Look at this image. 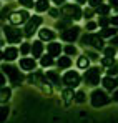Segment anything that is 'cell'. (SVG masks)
Returning a JSON list of instances; mask_svg holds the SVG:
<instances>
[{
	"label": "cell",
	"mask_w": 118,
	"mask_h": 123,
	"mask_svg": "<svg viewBox=\"0 0 118 123\" xmlns=\"http://www.w3.org/2000/svg\"><path fill=\"white\" fill-rule=\"evenodd\" d=\"M2 73L8 77V82L12 83L13 86H19L23 83L25 80V75H23V70L20 67H15L12 63H3L2 65Z\"/></svg>",
	"instance_id": "obj_1"
},
{
	"label": "cell",
	"mask_w": 118,
	"mask_h": 123,
	"mask_svg": "<svg viewBox=\"0 0 118 123\" xmlns=\"http://www.w3.org/2000/svg\"><path fill=\"white\" fill-rule=\"evenodd\" d=\"M80 42L85 48L92 47L93 50H101V52L105 50V40L100 33H85V35H81Z\"/></svg>",
	"instance_id": "obj_2"
},
{
	"label": "cell",
	"mask_w": 118,
	"mask_h": 123,
	"mask_svg": "<svg viewBox=\"0 0 118 123\" xmlns=\"http://www.w3.org/2000/svg\"><path fill=\"white\" fill-rule=\"evenodd\" d=\"M110 102H112V97H108L106 90L95 88V90L92 92V95H90V103H92V106H95V108L105 106V105H108Z\"/></svg>",
	"instance_id": "obj_3"
},
{
	"label": "cell",
	"mask_w": 118,
	"mask_h": 123,
	"mask_svg": "<svg viewBox=\"0 0 118 123\" xmlns=\"http://www.w3.org/2000/svg\"><path fill=\"white\" fill-rule=\"evenodd\" d=\"M101 68L100 67H90L88 70H85L83 73V82L90 86H97L98 83H101Z\"/></svg>",
	"instance_id": "obj_4"
},
{
	"label": "cell",
	"mask_w": 118,
	"mask_h": 123,
	"mask_svg": "<svg viewBox=\"0 0 118 123\" xmlns=\"http://www.w3.org/2000/svg\"><path fill=\"white\" fill-rule=\"evenodd\" d=\"M3 37H7L8 43H22V38L25 37L23 35V30H20L13 25H3Z\"/></svg>",
	"instance_id": "obj_5"
},
{
	"label": "cell",
	"mask_w": 118,
	"mask_h": 123,
	"mask_svg": "<svg viewBox=\"0 0 118 123\" xmlns=\"http://www.w3.org/2000/svg\"><path fill=\"white\" fill-rule=\"evenodd\" d=\"M60 12L63 15V18H70V20H80L83 17V12H81L80 5H72V3L63 5L60 8Z\"/></svg>",
	"instance_id": "obj_6"
},
{
	"label": "cell",
	"mask_w": 118,
	"mask_h": 123,
	"mask_svg": "<svg viewBox=\"0 0 118 123\" xmlns=\"http://www.w3.org/2000/svg\"><path fill=\"white\" fill-rule=\"evenodd\" d=\"M62 78H63V85H65L67 88H72V90H73V88H77L80 83H81V78H83V77L80 75L77 70H67Z\"/></svg>",
	"instance_id": "obj_7"
},
{
	"label": "cell",
	"mask_w": 118,
	"mask_h": 123,
	"mask_svg": "<svg viewBox=\"0 0 118 123\" xmlns=\"http://www.w3.org/2000/svg\"><path fill=\"white\" fill-rule=\"evenodd\" d=\"M43 23V18L40 17V15H33L30 20L25 23V27H23V35L27 37V38H30L37 30H38V27Z\"/></svg>",
	"instance_id": "obj_8"
},
{
	"label": "cell",
	"mask_w": 118,
	"mask_h": 123,
	"mask_svg": "<svg viewBox=\"0 0 118 123\" xmlns=\"http://www.w3.org/2000/svg\"><path fill=\"white\" fill-rule=\"evenodd\" d=\"M32 17H30V13L27 12V10H20V12H12L10 15H8V22H10V25H13V27H17V25H22V23H27V22L30 20Z\"/></svg>",
	"instance_id": "obj_9"
},
{
	"label": "cell",
	"mask_w": 118,
	"mask_h": 123,
	"mask_svg": "<svg viewBox=\"0 0 118 123\" xmlns=\"http://www.w3.org/2000/svg\"><path fill=\"white\" fill-rule=\"evenodd\" d=\"M80 27H72V28H68V30H65V32H62L60 33V38L63 42H67V43H73V42H77L80 37Z\"/></svg>",
	"instance_id": "obj_10"
},
{
	"label": "cell",
	"mask_w": 118,
	"mask_h": 123,
	"mask_svg": "<svg viewBox=\"0 0 118 123\" xmlns=\"http://www.w3.org/2000/svg\"><path fill=\"white\" fill-rule=\"evenodd\" d=\"M19 53L20 50L17 47H13V45H10V47H7V48H3V52H2V58H3V63L5 62H15L19 58Z\"/></svg>",
	"instance_id": "obj_11"
},
{
	"label": "cell",
	"mask_w": 118,
	"mask_h": 123,
	"mask_svg": "<svg viewBox=\"0 0 118 123\" xmlns=\"http://www.w3.org/2000/svg\"><path fill=\"white\" fill-rule=\"evenodd\" d=\"M19 67L23 72H33V70H37V62L33 57H22L19 62Z\"/></svg>",
	"instance_id": "obj_12"
},
{
	"label": "cell",
	"mask_w": 118,
	"mask_h": 123,
	"mask_svg": "<svg viewBox=\"0 0 118 123\" xmlns=\"http://www.w3.org/2000/svg\"><path fill=\"white\" fill-rule=\"evenodd\" d=\"M63 52V47L60 45L58 42H50L48 45H47V55H50L52 58H55V57H58L60 58V53Z\"/></svg>",
	"instance_id": "obj_13"
},
{
	"label": "cell",
	"mask_w": 118,
	"mask_h": 123,
	"mask_svg": "<svg viewBox=\"0 0 118 123\" xmlns=\"http://www.w3.org/2000/svg\"><path fill=\"white\" fill-rule=\"evenodd\" d=\"M101 85H103V90H106V92H115L118 88V80L115 77H103V80H101Z\"/></svg>",
	"instance_id": "obj_14"
},
{
	"label": "cell",
	"mask_w": 118,
	"mask_h": 123,
	"mask_svg": "<svg viewBox=\"0 0 118 123\" xmlns=\"http://www.w3.org/2000/svg\"><path fill=\"white\" fill-rule=\"evenodd\" d=\"M38 40L53 42L55 40V32H53L52 28H42V30H38Z\"/></svg>",
	"instance_id": "obj_15"
},
{
	"label": "cell",
	"mask_w": 118,
	"mask_h": 123,
	"mask_svg": "<svg viewBox=\"0 0 118 123\" xmlns=\"http://www.w3.org/2000/svg\"><path fill=\"white\" fill-rule=\"evenodd\" d=\"M43 50H45L43 42L42 40H33V43H32V57H33V58H42Z\"/></svg>",
	"instance_id": "obj_16"
},
{
	"label": "cell",
	"mask_w": 118,
	"mask_h": 123,
	"mask_svg": "<svg viewBox=\"0 0 118 123\" xmlns=\"http://www.w3.org/2000/svg\"><path fill=\"white\" fill-rule=\"evenodd\" d=\"M45 75H47L48 82L52 83V85H55V86H60V85L63 83V78H60V73L57 70H48Z\"/></svg>",
	"instance_id": "obj_17"
},
{
	"label": "cell",
	"mask_w": 118,
	"mask_h": 123,
	"mask_svg": "<svg viewBox=\"0 0 118 123\" xmlns=\"http://www.w3.org/2000/svg\"><path fill=\"white\" fill-rule=\"evenodd\" d=\"M72 57H68V55H63V57H60L58 62H57V67H58V70H68L70 67H72Z\"/></svg>",
	"instance_id": "obj_18"
},
{
	"label": "cell",
	"mask_w": 118,
	"mask_h": 123,
	"mask_svg": "<svg viewBox=\"0 0 118 123\" xmlns=\"http://www.w3.org/2000/svg\"><path fill=\"white\" fill-rule=\"evenodd\" d=\"M90 58L87 57V55H80L78 58H77V67H78L80 70H88L90 68Z\"/></svg>",
	"instance_id": "obj_19"
},
{
	"label": "cell",
	"mask_w": 118,
	"mask_h": 123,
	"mask_svg": "<svg viewBox=\"0 0 118 123\" xmlns=\"http://www.w3.org/2000/svg\"><path fill=\"white\" fill-rule=\"evenodd\" d=\"M35 10L42 13V12H48L50 10V3H48V0H37L35 2Z\"/></svg>",
	"instance_id": "obj_20"
},
{
	"label": "cell",
	"mask_w": 118,
	"mask_h": 123,
	"mask_svg": "<svg viewBox=\"0 0 118 123\" xmlns=\"http://www.w3.org/2000/svg\"><path fill=\"white\" fill-rule=\"evenodd\" d=\"M73 27V20H70V18H62V20L57 22V28H60V30H68V28H72Z\"/></svg>",
	"instance_id": "obj_21"
},
{
	"label": "cell",
	"mask_w": 118,
	"mask_h": 123,
	"mask_svg": "<svg viewBox=\"0 0 118 123\" xmlns=\"http://www.w3.org/2000/svg\"><path fill=\"white\" fill-rule=\"evenodd\" d=\"M62 97H63V102L67 103V105L72 102V100H75V93H73L72 88H65V90L62 92Z\"/></svg>",
	"instance_id": "obj_22"
},
{
	"label": "cell",
	"mask_w": 118,
	"mask_h": 123,
	"mask_svg": "<svg viewBox=\"0 0 118 123\" xmlns=\"http://www.w3.org/2000/svg\"><path fill=\"white\" fill-rule=\"evenodd\" d=\"M100 35H101L103 38H113V37L118 35V33H117V30H115V28L108 27V28H101V30H100Z\"/></svg>",
	"instance_id": "obj_23"
},
{
	"label": "cell",
	"mask_w": 118,
	"mask_h": 123,
	"mask_svg": "<svg viewBox=\"0 0 118 123\" xmlns=\"http://www.w3.org/2000/svg\"><path fill=\"white\" fill-rule=\"evenodd\" d=\"M63 52H65V55H68V57H75V55H78V48H77L75 45H72V43L65 45V47H63Z\"/></svg>",
	"instance_id": "obj_24"
},
{
	"label": "cell",
	"mask_w": 118,
	"mask_h": 123,
	"mask_svg": "<svg viewBox=\"0 0 118 123\" xmlns=\"http://www.w3.org/2000/svg\"><path fill=\"white\" fill-rule=\"evenodd\" d=\"M0 100H2V103H5V102H8L10 98H12V90L8 88V86H2V92H0Z\"/></svg>",
	"instance_id": "obj_25"
},
{
	"label": "cell",
	"mask_w": 118,
	"mask_h": 123,
	"mask_svg": "<svg viewBox=\"0 0 118 123\" xmlns=\"http://www.w3.org/2000/svg\"><path fill=\"white\" fill-rule=\"evenodd\" d=\"M20 53H22L23 57H27L28 53H32V43H30V42H23V43L20 45Z\"/></svg>",
	"instance_id": "obj_26"
},
{
	"label": "cell",
	"mask_w": 118,
	"mask_h": 123,
	"mask_svg": "<svg viewBox=\"0 0 118 123\" xmlns=\"http://www.w3.org/2000/svg\"><path fill=\"white\" fill-rule=\"evenodd\" d=\"M55 62H53V58L50 57V55H45V57H42L40 58V65L43 67V68H48V67H52Z\"/></svg>",
	"instance_id": "obj_27"
},
{
	"label": "cell",
	"mask_w": 118,
	"mask_h": 123,
	"mask_svg": "<svg viewBox=\"0 0 118 123\" xmlns=\"http://www.w3.org/2000/svg\"><path fill=\"white\" fill-rule=\"evenodd\" d=\"M103 55H105V57H110V58H115V55H117V48L112 47V45H108V47H105Z\"/></svg>",
	"instance_id": "obj_28"
},
{
	"label": "cell",
	"mask_w": 118,
	"mask_h": 123,
	"mask_svg": "<svg viewBox=\"0 0 118 123\" xmlns=\"http://www.w3.org/2000/svg\"><path fill=\"white\" fill-rule=\"evenodd\" d=\"M100 63H101V67H106V68H110L112 65H115L117 62H115V58H110V57H103L101 60H100Z\"/></svg>",
	"instance_id": "obj_29"
},
{
	"label": "cell",
	"mask_w": 118,
	"mask_h": 123,
	"mask_svg": "<svg viewBox=\"0 0 118 123\" xmlns=\"http://www.w3.org/2000/svg\"><path fill=\"white\" fill-rule=\"evenodd\" d=\"M110 23H112V17H100L98 18V25L101 28H108Z\"/></svg>",
	"instance_id": "obj_30"
},
{
	"label": "cell",
	"mask_w": 118,
	"mask_h": 123,
	"mask_svg": "<svg viewBox=\"0 0 118 123\" xmlns=\"http://www.w3.org/2000/svg\"><path fill=\"white\" fill-rule=\"evenodd\" d=\"M97 12H98L100 17H108V13H110V5H101L97 8Z\"/></svg>",
	"instance_id": "obj_31"
},
{
	"label": "cell",
	"mask_w": 118,
	"mask_h": 123,
	"mask_svg": "<svg viewBox=\"0 0 118 123\" xmlns=\"http://www.w3.org/2000/svg\"><path fill=\"white\" fill-rule=\"evenodd\" d=\"M85 100H87L85 92H83V90H78V92L75 93V102L77 103H85Z\"/></svg>",
	"instance_id": "obj_32"
},
{
	"label": "cell",
	"mask_w": 118,
	"mask_h": 123,
	"mask_svg": "<svg viewBox=\"0 0 118 123\" xmlns=\"http://www.w3.org/2000/svg\"><path fill=\"white\" fill-rule=\"evenodd\" d=\"M98 27V22H93V20H90V22H87V25H85V28H87V32H93L95 28Z\"/></svg>",
	"instance_id": "obj_33"
},
{
	"label": "cell",
	"mask_w": 118,
	"mask_h": 123,
	"mask_svg": "<svg viewBox=\"0 0 118 123\" xmlns=\"http://www.w3.org/2000/svg\"><path fill=\"white\" fill-rule=\"evenodd\" d=\"M106 75H108V77H115V75H118V65H117V63L112 65V67L106 70Z\"/></svg>",
	"instance_id": "obj_34"
},
{
	"label": "cell",
	"mask_w": 118,
	"mask_h": 123,
	"mask_svg": "<svg viewBox=\"0 0 118 123\" xmlns=\"http://www.w3.org/2000/svg\"><path fill=\"white\" fill-rule=\"evenodd\" d=\"M19 3L23 7V8H32V7H35L33 0H19Z\"/></svg>",
	"instance_id": "obj_35"
},
{
	"label": "cell",
	"mask_w": 118,
	"mask_h": 123,
	"mask_svg": "<svg viewBox=\"0 0 118 123\" xmlns=\"http://www.w3.org/2000/svg\"><path fill=\"white\" fill-rule=\"evenodd\" d=\"M93 13H95V12H93V8H85V10H83V17H85L88 22H90V18L93 17Z\"/></svg>",
	"instance_id": "obj_36"
},
{
	"label": "cell",
	"mask_w": 118,
	"mask_h": 123,
	"mask_svg": "<svg viewBox=\"0 0 118 123\" xmlns=\"http://www.w3.org/2000/svg\"><path fill=\"white\" fill-rule=\"evenodd\" d=\"M88 3H90L92 8H98V7L103 5V0H88Z\"/></svg>",
	"instance_id": "obj_37"
},
{
	"label": "cell",
	"mask_w": 118,
	"mask_h": 123,
	"mask_svg": "<svg viewBox=\"0 0 118 123\" xmlns=\"http://www.w3.org/2000/svg\"><path fill=\"white\" fill-rule=\"evenodd\" d=\"M85 55H87L90 60H98V58H100L98 55H97V52H92V50H87V52H85Z\"/></svg>",
	"instance_id": "obj_38"
},
{
	"label": "cell",
	"mask_w": 118,
	"mask_h": 123,
	"mask_svg": "<svg viewBox=\"0 0 118 123\" xmlns=\"http://www.w3.org/2000/svg\"><path fill=\"white\" fill-rule=\"evenodd\" d=\"M7 117H8V106H5V105H3V106H2V117H0V120H2V122H5V118H7Z\"/></svg>",
	"instance_id": "obj_39"
},
{
	"label": "cell",
	"mask_w": 118,
	"mask_h": 123,
	"mask_svg": "<svg viewBox=\"0 0 118 123\" xmlns=\"http://www.w3.org/2000/svg\"><path fill=\"white\" fill-rule=\"evenodd\" d=\"M108 43H110L112 47H115V48L118 50V35H115L113 38H110V42H108Z\"/></svg>",
	"instance_id": "obj_40"
},
{
	"label": "cell",
	"mask_w": 118,
	"mask_h": 123,
	"mask_svg": "<svg viewBox=\"0 0 118 123\" xmlns=\"http://www.w3.org/2000/svg\"><path fill=\"white\" fill-rule=\"evenodd\" d=\"M48 13H50L52 17H55V18H57V17H58L62 12H60V10H57V8H50V10H48Z\"/></svg>",
	"instance_id": "obj_41"
},
{
	"label": "cell",
	"mask_w": 118,
	"mask_h": 123,
	"mask_svg": "<svg viewBox=\"0 0 118 123\" xmlns=\"http://www.w3.org/2000/svg\"><path fill=\"white\" fill-rule=\"evenodd\" d=\"M112 102H118V88L113 92V95H112Z\"/></svg>",
	"instance_id": "obj_42"
},
{
	"label": "cell",
	"mask_w": 118,
	"mask_h": 123,
	"mask_svg": "<svg viewBox=\"0 0 118 123\" xmlns=\"http://www.w3.org/2000/svg\"><path fill=\"white\" fill-rule=\"evenodd\" d=\"M112 25H115V27H118V15H115V17H112Z\"/></svg>",
	"instance_id": "obj_43"
},
{
	"label": "cell",
	"mask_w": 118,
	"mask_h": 123,
	"mask_svg": "<svg viewBox=\"0 0 118 123\" xmlns=\"http://www.w3.org/2000/svg\"><path fill=\"white\" fill-rule=\"evenodd\" d=\"M110 2V7H115V8H118V0H108Z\"/></svg>",
	"instance_id": "obj_44"
},
{
	"label": "cell",
	"mask_w": 118,
	"mask_h": 123,
	"mask_svg": "<svg viewBox=\"0 0 118 123\" xmlns=\"http://www.w3.org/2000/svg\"><path fill=\"white\" fill-rule=\"evenodd\" d=\"M53 3H57V5L60 7V3H65V0H53Z\"/></svg>",
	"instance_id": "obj_45"
},
{
	"label": "cell",
	"mask_w": 118,
	"mask_h": 123,
	"mask_svg": "<svg viewBox=\"0 0 118 123\" xmlns=\"http://www.w3.org/2000/svg\"><path fill=\"white\" fill-rule=\"evenodd\" d=\"M77 2H78V3H85L87 0H77Z\"/></svg>",
	"instance_id": "obj_46"
},
{
	"label": "cell",
	"mask_w": 118,
	"mask_h": 123,
	"mask_svg": "<svg viewBox=\"0 0 118 123\" xmlns=\"http://www.w3.org/2000/svg\"><path fill=\"white\" fill-rule=\"evenodd\" d=\"M117 10H118V8H117Z\"/></svg>",
	"instance_id": "obj_47"
}]
</instances>
